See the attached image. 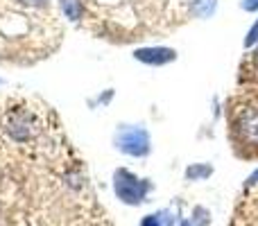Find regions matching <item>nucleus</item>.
<instances>
[{
    "instance_id": "obj_12",
    "label": "nucleus",
    "mask_w": 258,
    "mask_h": 226,
    "mask_svg": "<svg viewBox=\"0 0 258 226\" xmlns=\"http://www.w3.org/2000/svg\"><path fill=\"white\" fill-rule=\"evenodd\" d=\"M240 7L245 9V12H258V0H242Z\"/></svg>"
},
{
    "instance_id": "obj_8",
    "label": "nucleus",
    "mask_w": 258,
    "mask_h": 226,
    "mask_svg": "<svg viewBox=\"0 0 258 226\" xmlns=\"http://www.w3.org/2000/svg\"><path fill=\"white\" fill-rule=\"evenodd\" d=\"M215 5H218L215 0H190V12L195 14V16L206 18L215 12Z\"/></svg>"
},
{
    "instance_id": "obj_6",
    "label": "nucleus",
    "mask_w": 258,
    "mask_h": 226,
    "mask_svg": "<svg viewBox=\"0 0 258 226\" xmlns=\"http://www.w3.org/2000/svg\"><path fill=\"white\" fill-rule=\"evenodd\" d=\"M213 174V165L209 163H192L186 168V181H204Z\"/></svg>"
},
{
    "instance_id": "obj_14",
    "label": "nucleus",
    "mask_w": 258,
    "mask_h": 226,
    "mask_svg": "<svg viewBox=\"0 0 258 226\" xmlns=\"http://www.w3.org/2000/svg\"><path fill=\"white\" fill-rule=\"evenodd\" d=\"M181 226H192V224L188 222V219H183V222H181Z\"/></svg>"
},
{
    "instance_id": "obj_10",
    "label": "nucleus",
    "mask_w": 258,
    "mask_h": 226,
    "mask_svg": "<svg viewBox=\"0 0 258 226\" xmlns=\"http://www.w3.org/2000/svg\"><path fill=\"white\" fill-rule=\"evenodd\" d=\"M242 45L245 48H254V45H258V21L251 25V30L247 32V36H245V41H242Z\"/></svg>"
},
{
    "instance_id": "obj_3",
    "label": "nucleus",
    "mask_w": 258,
    "mask_h": 226,
    "mask_svg": "<svg viewBox=\"0 0 258 226\" xmlns=\"http://www.w3.org/2000/svg\"><path fill=\"white\" fill-rule=\"evenodd\" d=\"M116 147L122 152V154L129 156H147L152 149L150 145V133L143 127H129V124H122L116 131Z\"/></svg>"
},
{
    "instance_id": "obj_5",
    "label": "nucleus",
    "mask_w": 258,
    "mask_h": 226,
    "mask_svg": "<svg viewBox=\"0 0 258 226\" xmlns=\"http://www.w3.org/2000/svg\"><path fill=\"white\" fill-rule=\"evenodd\" d=\"M59 5H61L63 14L71 23H77L84 18V3L82 0H59Z\"/></svg>"
},
{
    "instance_id": "obj_7",
    "label": "nucleus",
    "mask_w": 258,
    "mask_h": 226,
    "mask_svg": "<svg viewBox=\"0 0 258 226\" xmlns=\"http://www.w3.org/2000/svg\"><path fill=\"white\" fill-rule=\"evenodd\" d=\"M172 224H174V217L168 213V210L145 215V217L141 219V226H172Z\"/></svg>"
},
{
    "instance_id": "obj_2",
    "label": "nucleus",
    "mask_w": 258,
    "mask_h": 226,
    "mask_svg": "<svg viewBox=\"0 0 258 226\" xmlns=\"http://www.w3.org/2000/svg\"><path fill=\"white\" fill-rule=\"evenodd\" d=\"M152 190V183L147 179H138L127 168H118L113 172V192L127 206H138L145 201L147 192Z\"/></svg>"
},
{
    "instance_id": "obj_9",
    "label": "nucleus",
    "mask_w": 258,
    "mask_h": 226,
    "mask_svg": "<svg viewBox=\"0 0 258 226\" xmlns=\"http://www.w3.org/2000/svg\"><path fill=\"white\" fill-rule=\"evenodd\" d=\"M190 224L192 226H209L211 224V210L204 208V206H195V208H192Z\"/></svg>"
},
{
    "instance_id": "obj_11",
    "label": "nucleus",
    "mask_w": 258,
    "mask_h": 226,
    "mask_svg": "<svg viewBox=\"0 0 258 226\" xmlns=\"http://www.w3.org/2000/svg\"><path fill=\"white\" fill-rule=\"evenodd\" d=\"M23 3H27L30 7H36V9H50L52 7V0H23Z\"/></svg>"
},
{
    "instance_id": "obj_13",
    "label": "nucleus",
    "mask_w": 258,
    "mask_h": 226,
    "mask_svg": "<svg viewBox=\"0 0 258 226\" xmlns=\"http://www.w3.org/2000/svg\"><path fill=\"white\" fill-rule=\"evenodd\" d=\"M254 186H258V170L245 181V190H249V188H254Z\"/></svg>"
},
{
    "instance_id": "obj_4",
    "label": "nucleus",
    "mask_w": 258,
    "mask_h": 226,
    "mask_svg": "<svg viewBox=\"0 0 258 226\" xmlns=\"http://www.w3.org/2000/svg\"><path fill=\"white\" fill-rule=\"evenodd\" d=\"M134 59L147 66H165L177 59V50L165 48V45H152V48H138L134 52Z\"/></svg>"
},
{
    "instance_id": "obj_1",
    "label": "nucleus",
    "mask_w": 258,
    "mask_h": 226,
    "mask_svg": "<svg viewBox=\"0 0 258 226\" xmlns=\"http://www.w3.org/2000/svg\"><path fill=\"white\" fill-rule=\"evenodd\" d=\"M229 136L240 156L258 154V93L249 91L247 95H238L227 109Z\"/></svg>"
}]
</instances>
